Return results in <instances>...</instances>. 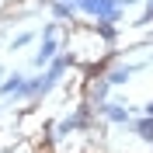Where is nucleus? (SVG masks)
Segmentation results:
<instances>
[{
  "label": "nucleus",
  "mask_w": 153,
  "mask_h": 153,
  "mask_svg": "<svg viewBox=\"0 0 153 153\" xmlns=\"http://www.w3.org/2000/svg\"><path fill=\"white\" fill-rule=\"evenodd\" d=\"M73 63H76L73 52H66V49H63V52H59V56L52 59V63H49L38 76H28V84H25V91H21V97H28V101H42L45 94H52V87L66 76V70L73 66Z\"/></svg>",
  "instance_id": "nucleus-1"
},
{
  "label": "nucleus",
  "mask_w": 153,
  "mask_h": 153,
  "mask_svg": "<svg viewBox=\"0 0 153 153\" xmlns=\"http://www.w3.org/2000/svg\"><path fill=\"white\" fill-rule=\"evenodd\" d=\"M25 84H28V76L21 73V70H14V73L7 76V80H4V84H0V97H21V91H25Z\"/></svg>",
  "instance_id": "nucleus-8"
},
{
  "label": "nucleus",
  "mask_w": 153,
  "mask_h": 153,
  "mask_svg": "<svg viewBox=\"0 0 153 153\" xmlns=\"http://www.w3.org/2000/svg\"><path fill=\"white\" fill-rule=\"evenodd\" d=\"M59 52H63V42H59L56 35H42V45H38V52H35V66H49Z\"/></svg>",
  "instance_id": "nucleus-5"
},
{
  "label": "nucleus",
  "mask_w": 153,
  "mask_h": 153,
  "mask_svg": "<svg viewBox=\"0 0 153 153\" xmlns=\"http://www.w3.org/2000/svg\"><path fill=\"white\" fill-rule=\"evenodd\" d=\"M132 4H146V0H122V7H132Z\"/></svg>",
  "instance_id": "nucleus-15"
},
{
  "label": "nucleus",
  "mask_w": 153,
  "mask_h": 153,
  "mask_svg": "<svg viewBox=\"0 0 153 153\" xmlns=\"http://www.w3.org/2000/svg\"><path fill=\"white\" fill-rule=\"evenodd\" d=\"M143 115H153V101H146V105H143Z\"/></svg>",
  "instance_id": "nucleus-14"
},
{
  "label": "nucleus",
  "mask_w": 153,
  "mask_h": 153,
  "mask_svg": "<svg viewBox=\"0 0 153 153\" xmlns=\"http://www.w3.org/2000/svg\"><path fill=\"white\" fill-rule=\"evenodd\" d=\"M139 70V63H111L108 66V73H105V80L111 87H125L129 80H132V73Z\"/></svg>",
  "instance_id": "nucleus-6"
},
{
  "label": "nucleus",
  "mask_w": 153,
  "mask_h": 153,
  "mask_svg": "<svg viewBox=\"0 0 153 153\" xmlns=\"http://www.w3.org/2000/svg\"><path fill=\"white\" fill-rule=\"evenodd\" d=\"M49 14L56 21H73L76 18V4H63V0H49Z\"/></svg>",
  "instance_id": "nucleus-10"
},
{
  "label": "nucleus",
  "mask_w": 153,
  "mask_h": 153,
  "mask_svg": "<svg viewBox=\"0 0 153 153\" xmlns=\"http://www.w3.org/2000/svg\"><path fill=\"white\" fill-rule=\"evenodd\" d=\"M31 38H35V31H18V35H14V42H10V49H25Z\"/></svg>",
  "instance_id": "nucleus-12"
},
{
  "label": "nucleus",
  "mask_w": 153,
  "mask_h": 153,
  "mask_svg": "<svg viewBox=\"0 0 153 153\" xmlns=\"http://www.w3.org/2000/svg\"><path fill=\"white\" fill-rule=\"evenodd\" d=\"M108 91H111V84H108V80H105V76H94V80H87V105H91V108H101V105H105V101H108Z\"/></svg>",
  "instance_id": "nucleus-7"
},
{
  "label": "nucleus",
  "mask_w": 153,
  "mask_h": 153,
  "mask_svg": "<svg viewBox=\"0 0 153 153\" xmlns=\"http://www.w3.org/2000/svg\"><path fill=\"white\" fill-rule=\"evenodd\" d=\"M94 28L105 38V45H118V25H94Z\"/></svg>",
  "instance_id": "nucleus-11"
},
{
  "label": "nucleus",
  "mask_w": 153,
  "mask_h": 153,
  "mask_svg": "<svg viewBox=\"0 0 153 153\" xmlns=\"http://www.w3.org/2000/svg\"><path fill=\"white\" fill-rule=\"evenodd\" d=\"M91 125H94V108L84 101L80 108H73L70 115H63V118L56 122V132L59 136H70V132H84V129H91Z\"/></svg>",
  "instance_id": "nucleus-3"
},
{
  "label": "nucleus",
  "mask_w": 153,
  "mask_h": 153,
  "mask_svg": "<svg viewBox=\"0 0 153 153\" xmlns=\"http://www.w3.org/2000/svg\"><path fill=\"white\" fill-rule=\"evenodd\" d=\"M150 21H153V0H146V14L136 21V25H150Z\"/></svg>",
  "instance_id": "nucleus-13"
},
{
  "label": "nucleus",
  "mask_w": 153,
  "mask_h": 153,
  "mask_svg": "<svg viewBox=\"0 0 153 153\" xmlns=\"http://www.w3.org/2000/svg\"><path fill=\"white\" fill-rule=\"evenodd\" d=\"M129 132H136L146 146H153V115H143V118H132Z\"/></svg>",
  "instance_id": "nucleus-9"
},
{
  "label": "nucleus",
  "mask_w": 153,
  "mask_h": 153,
  "mask_svg": "<svg viewBox=\"0 0 153 153\" xmlns=\"http://www.w3.org/2000/svg\"><path fill=\"white\" fill-rule=\"evenodd\" d=\"M101 118H108V122H115V125H122V129H129L132 125V111L125 105H118V101H105L101 108H94Z\"/></svg>",
  "instance_id": "nucleus-4"
},
{
  "label": "nucleus",
  "mask_w": 153,
  "mask_h": 153,
  "mask_svg": "<svg viewBox=\"0 0 153 153\" xmlns=\"http://www.w3.org/2000/svg\"><path fill=\"white\" fill-rule=\"evenodd\" d=\"M76 14L94 18V25H118L122 21V0H76Z\"/></svg>",
  "instance_id": "nucleus-2"
}]
</instances>
